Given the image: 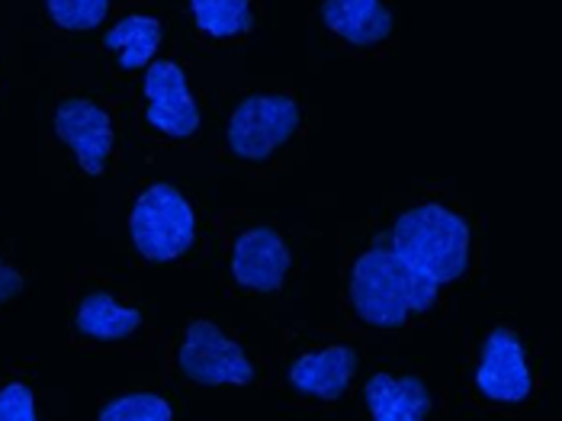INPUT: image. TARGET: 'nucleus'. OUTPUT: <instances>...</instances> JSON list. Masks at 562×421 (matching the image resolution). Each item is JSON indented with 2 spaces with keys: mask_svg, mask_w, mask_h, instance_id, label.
<instances>
[{
  "mask_svg": "<svg viewBox=\"0 0 562 421\" xmlns=\"http://www.w3.org/2000/svg\"><path fill=\"white\" fill-rule=\"evenodd\" d=\"M40 419V406H36V392L30 383L23 379H10L0 386V421H36Z\"/></svg>",
  "mask_w": 562,
  "mask_h": 421,
  "instance_id": "nucleus-18",
  "label": "nucleus"
},
{
  "mask_svg": "<svg viewBox=\"0 0 562 421\" xmlns=\"http://www.w3.org/2000/svg\"><path fill=\"white\" fill-rule=\"evenodd\" d=\"M26 290V277L0 254V306H7V302H13V299H20Z\"/></svg>",
  "mask_w": 562,
  "mask_h": 421,
  "instance_id": "nucleus-19",
  "label": "nucleus"
},
{
  "mask_svg": "<svg viewBox=\"0 0 562 421\" xmlns=\"http://www.w3.org/2000/svg\"><path fill=\"white\" fill-rule=\"evenodd\" d=\"M165 43V26L158 16L151 13H126L116 26H110V33L103 36V48L113 58V68L120 75L132 71H145Z\"/></svg>",
  "mask_w": 562,
  "mask_h": 421,
  "instance_id": "nucleus-14",
  "label": "nucleus"
},
{
  "mask_svg": "<svg viewBox=\"0 0 562 421\" xmlns=\"http://www.w3.org/2000/svg\"><path fill=\"white\" fill-rule=\"evenodd\" d=\"M177 374L193 386H251L258 367L248 347L216 319H193L177 344Z\"/></svg>",
  "mask_w": 562,
  "mask_h": 421,
  "instance_id": "nucleus-6",
  "label": "nucleus"
},
{
  "mask_svg": "<svg viewBox=\"0 0 562 421\" xmlns=\"http://www.w3.org/2000/svg\"><path fill=\"white\" fill-rule=\"evenodd\" d=\"M357 370H360V351L353 344L335 341V344H318V347L296 354V361L290 364L286 383L300 399L338 402L350 389Z\"/></svg>",
  "mask_w": 562,
  "mask_h": 421,
  "instance_id": "nucleus-10",
  "label": "nucleus"
},
{
  "mask_svg": "<svg viewBox=\"0 0 562 421\" xmlns=\"http://www.w3.org/2000/svg\"><path fill=\"white\" fill-rule=\"evenodd\" d=\"M113 0H43L45 16L65 33H90L103 26Z\"/></svg>",
  "mask_w": 562,
  "mask_h": 421,
  "instance_id": "nucleus-17",
  "label": "nucleus"
},
{
  "mask_svg": "<svg viewBox=\"0 0 562 421\" xmlns=\"http://www.w3.org/2000/svg\"><path fill=\"white\" fill-rule=\"evenodd\" d=\"M100 421H171V402L158 392H120L100 406Z\"/></svg>",
  "mask_w": 562,
  "mask_h": 421,
  "instance_id": "nucleus-16",
  "label": "nucleus"
},
{
  "mask_svg": "<svg viewBox=\"0 0 562 421\" xmlns=\"http://www.w3.org/2000/svg\"><path fill=\"white\" fill-rule=\"evenodd\" d=\"M386 245L418 277L443 290L470 270L473 229L457 210L428 200L395 215Z\"/></svg>",
  "mask_w": 562,
  "mask_h": 421,
  "instance_id": "nucleus-2",
  "label": "nucleus"
},
{
  "mask_svg": "<svg viewBox=\"0 0 562 421\" xmlns=\"http://www.w3.org/2000/svg\"><path fill=\"white\" fill-rule=\"evenodd\" d=\"M473 392L495 409H520L533 399L537 370L518 329L495 325L482 335L473 364Z\"/></svg>",
  "mask_w": 562,
  "mask_h": 421,
  "instance_id": "nucleus-5",
  "label": "nucleus"
},
{
  "mask_svg": "<svg viewBox=\"0 0 562 421\" xmlns=\"http://www.w3.org/2000/svg\"><path fill=\"white\" fill-rule=\"evenodd\" d=\"M303 129V107L286 90H255L225 123V148L245 168H267Z\"/></svg>",
  "mask_w": 562,
  "mask_h": 421,
  "instance_id": "nucleus-3",
  "label": "nucleus"
},
{
  "mask_svg": "<svg viewBox=\"0 0 562 421\" xmlns=\"http://www.w3.org/2000/svg\"><path fill=\"white\" fill-rule=\"evenodd\" d=\"M142 75V113L148 129L171 142H190L200 132L203 113L187 71L171 58H155Z\"/></svg>",
  "mask_w": 562,
  "mask_h": 421,
  "instance_id": "nucleus-8",
  "label": "nucleus"
},
{
  "mask_svg": "<svg viewBox=\"0 0 562 421\" xmlns=\"http://www.w3.org/2000/svg\"><path fill=\"white\" fill-rule=\"evenodd\" d=\"M225 264L238 290L255 296L280 293L293 270V248L273 225L248 222L228 239Z\"/></svg>",
  "mask_w": 562,
  "mask_h": 421,
  "instance_id": "nucleus-7",
  "label": "nucleus"
},
{
  "mask_svg": "<svg viewBox=\"0 0 562 421\" xmlns=\"http://www.w3.org/2000/svg\"><path fill=\"white\" fill-rule=\"evenodd\" d=\"M363 406L376 421H425L434 416L431 386L418 374H373L363 383Z\"/></svg>",
  "mask_w": 562,
  "mask_h": 421,
  "instance_id": "nucleus-13",
  "label": "nucleus"
},
{
  "mask_svg": "<svg viewBox=\"0 0 562 421\" xmlns=\"http://www.w3.org/2000/svg\"><path fill=\"white\" fill-rule=\"evenodd\" d=\"M318 20L350 52L383 48L395 33L390 0H318Z\"/></svg>",
  "mask_w": 562,
  "mask_h": 421,
  "instance_id": "nucleus-11",
  "label": "nucleus"
},
{
  "mask_svg": "<svg viewBox=\"0 0 562 421\" xmlns=\"http://www.w3.org/2000/svg\"><path fill=\"white\" fill-rule=\"evenodd\" d=\"M71 325H75V335L90 344H123L142 332L145 315L142 309L123 302L113 290L93 287L78 296L71 309Z\"/></svg>",
  "mask_w": 562,
  "mask_h": 421,
  "instance_id": "nucleus-12",
  "label": "nucleus"
},
{
  "mask_svg": "<svg viewBox=\"0 0 562 421\" xmlns=\"http://www.w3.org/2000/svg\"><path fill=\"white\" fill-rule=\"evenodd\" d=\"M193 26L210 43H238L255 30V0H190Z\"/></svg>",
  "mask_w": 562,
  "mask_h": 421,
  "instance_id": "nucleus-15",
  "label": "nucleus"
},
{
  "mask_svg": "<svg viewBox=\"0 0 562 421\" xmlns=\"http://www.w3.org/2000/svg\"><path fill=\"white\" fill-rule=\"evenodd\" d=\"M196 210L173 184H148L130 210V242L148 264H177L196 248Z\"/></svg>",
  "mask_w": 562,
  "mask_h": 421,
  "instance_id": "nucleus-4",
  "label": "nucleus"
},
{
  "mask_svg": "<svg viewBox=\"0 0 562 421\" xmlns=\"http://www.w3.org/2000/svg\"><path fill=\"white\" fill-rule=\"evenodd\" d=\"M55 139L68 148L87 177H103L116 152V123L106 107L90 97H65L55 107Z\"/></svg>",
  "mask_w": 562,
  "mask_h": 421,
  "instance_id": "nucleus-9",
  "label": "nucleus"
},
{
  "mask_svg": "<svg viewBox=\"0 0 562 421\" xmlns=\"http://www.w3.org/2000/svg\"><path fill=\"white\" fill-rule=\"evenodd\" d=\"M347 312L357 325L395 332L425 315L440 299V287L418 277L386 242L353 254L345 277Z\"/></svg>",
  "mask_w": 562,
  "mask_h": 421,
  "instance_id": "nucleus-1",
  "label": "nucleus"
}]
</instances>
